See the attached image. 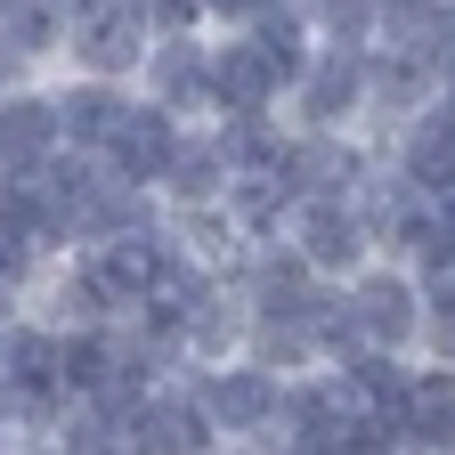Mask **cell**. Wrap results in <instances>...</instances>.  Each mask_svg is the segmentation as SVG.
I'll return each mask as SVG.
<instances>
[{
    "label": "cell",
    "mask_w": 455,
    "mask_h": 455,
    "mask_svg": "<svg viewBox=\"0 0 455 455\" xmlns=\"http://www.w3.org/2000/svg\"><path fill=\"white\" fill-rule=\"evenodd\" d=\"M155 17L139 9V0H98V9L74 17L66 33V74H106V82H139L147 49H155Z\"/></svg>",
    "instance_id": "7"
},
{
    "label": "cell",
    "mask_w": 455,
    "mask_h": 455,
    "mask_svg": "<svg viewBox=\"0 0 455 455\" xmlns=\"http://www.w3.org/2000/svg\"><path fill=\"white\" fill-rule=\"evenodd\" d=\"M301 9H309L317 41H350V49L382 41V0H301Z\"/></svg>",
    "instance_id": "19"
},
{
    "label": "cell",
    "mask_w": 455,
    "mask_h": 455,
    "mask_svg": "<svg viewBox=\"0 0 455 455\" xmlns=\"http://www.w3.org/2000/svg\"><path fill=\"white\" fill-rule=\"evenodd\" d=\"M293 196H301V188H293V171L276 163V171H236L220 204L236 212V228L260 244V236H284V220H293Z\"/></svg>",
    "instance_id": "18"
},
{
    "label": "cell",
    "mask_w": 455,
    "mask_h": 455,
    "mask_svg": "<svg viewBox=\"0 0 455 455\" xmlns=\"http://www.w3.org/2000/svg\"><path fill=\"white\" fill-rule=\"evenodd\" d=\"M0 333H9V317H0Z\"/></svg>",
    "instance_id": "24"
},
{
    "label": "cell",
    "mask_w": 455,
    "mask_h": 455,
    "mask_svg": "<svg viewBox=\"0 0 455 455\" xmlns=\"http://www.w3.org/2000/svg\"><path fill=\"white\" fill-rule=\"evenodd\" d=\"M398 455H455V366L415 358V382L398 398Z\"/></svg>",
    "instance_id": "14"
},
{
    "label": "cell",
    "mask_w": 455,
    "mask_h": 455,
    "mask_svg": "<svg viewBox=\"0 0 455 455\" xmlns=\"http://www.w3.org/2000/svg\"><path fill=\"white\" fill-rule=\"evenodd\" d=\"M139 98H155L163 114L204 123V114H212V25H171V33H155L147 66H139Z\"/></svg>",
    "instance_id": "9"
},
{
    "label": "cell",
    "mask_w": 455,
    "mask_h": 455,
    "mask_svg": "<svg viewBox=\"0 0 455 455\" xmlns=\"http://www.w3.org/2000/svg\"><path fill=\"white\" fill-rule=\"evenodd\" d=\"M423 358L455 366V276H431V309H423Z\"/></svg>",
    "instance_id": "20"
},
{
    "label": "cell",
    "mask_w": 455,
    "mask_h": 455,
    "mask_svg": "<svg viewBox=\"0 0 455 455\" xmlns=\"http://www.w3.org/2000/svg\"><path fill=\"white\" fill-rule=\"evenodd\" d=\"M25 74H33V66H17V57L0 49V90H9V82H25Z\"/></svg>",
    "instance_id": "22"
},
{
    "label": "cell",
    "mask_w": 455,
    "mask_h": 455,
    "mask_svg": "<svg viewBox=\"0 0 455 455\" xmlns=\"http://www.w3.org/2000/svg\"><path fill=\"white\" fill-rule=\"evenodd\" d=\"M366 57L374 49H350V41H317L309 66L284 90V114L301 131H366Z\"/></svg>",
    "instance_id": "4"
},
{
    "label": "cell",
    "mask_w": 455,
    "mask_h": 455,
    "mask_svg": "<svg viewBox=\"0 0 455 455\" xmlns=\"http://www.w3.org/2000/svg\"><path fill=\"white\" fill-rule=\"evenodd\" d=\"M66 33H74V9L66 0H0V49L33 74H57L66 66Z\"/></svg>",
    "instance_id": "16"
},
{
    "label": "cell",
    "mask_w": 455,
    "mask_h": 455,
    "mask_svg": "<svg viewBox=\"0 0 455 455\" xmlns=\"http://www.w3.org/2000/svg\"><path fill=\"white\" fill-rule=\"evenodd\" d=\"M341 293H350L358 333L374 341V350H407V358H423V309H431V276H423V268L374 252L350 284H341Z\"/></svg>",
    "instance_id": "2"
},
{
    "label": "cell",
    "mask_w": 455,
    "mask_h": 455,
    "mask_svg": "<svg viewBox=\"0 0 455 455\" xmlns=\"http://www.w3.org/2000/svg\"><path fill=\"white\" fill-rule=\"evenodd\" d=\"M0 455H17V439H9V423H0Z\"/></svg>",
    "instance_id": "23"
},
{
    "label": "cell",
    "mask_w": 455,
    "mask_h": 455,
    "mask_svg": "<svg viewBox=\"0 0 455 455\" xmlns=\"http://www.w3.org/2000/svg\"><path fill=\"white\" fill-rule=\"evenodd\" d=\"M228 180H236V163H228L212 114H204V123H188L180 155H171V171H163V204H171V212H180V204H220Z\"/></svg>",
    "instance_id": "17"
},
{
    "label": "cell",
    "mask_w": 455,
    "mask_h": 455,
    "mask_svg": "<svg viewBox=\"0 0 455 455\" xmlns=\"http://www.w3.org/2000/svg\"><path fill=\"white\" fill-rule=\"evenodd\" d=\"M180 139H188V114H163L155 98H131L123 131L106 139V163H114V180L163 196V171H171V155H180Z\"/></svg>",
    "instance_id": "13"
},
{
    "label": "cell",
    "mask_w": 455,
    "mask_h": 455,
    "mask_svg": "<svg viewBox=\"0 0 455 455\" xmlns=\"http://www.w3.org/2000/svg\"><path fill=\"white\" fill-rule=\"evenodd\" d=\"M284 90H293V74L252 25L212 33V114H276Z\"/></svg>",
    "instance_id": "8"
},
{
    "label": "cell",
    "mask_w": 455,
    "mask_h": 455,
    "mask_svg": "<svg viewBox=\"0 0 455 455\" xmlns=\"http://www.w3.org/2000/svg\"><path fill=\"white\" fill-rule=\"evenodd\" d=\"M66 155V106H57V74H25L0 90V180H41Z\"/></svg>",
    "instance_id": "5"
},
{
    "label": "cell",
    "mask_w": 455,
    "mask_h": 455,
    "mask_svg": "<svg viewBox=\"0 0 455 455\" xmlns=\"http://www.w3.org/2000/svg\"><path fill=\"white\" fill-rule=\"evenodd\" d=\"M204 415L220 423V447H268L276 439V415H284V366H268L260 350H236V358H212V366H188Z\"/></svg>",
    "instance_id": "1"
},
{
    "label": "cell",
    "mask_w": 455,
    "mask_h": 455,
    "mask_svg": "<svg viewBox=\"0 0 455 455\" xmlns=\"http://www.w3.org/2000/svg\"><path fill=\"white\" fill-rule=\"evenodd\" d=\"M260 9H268V0H204V25H212V33H236V25H252Z\"/></svg>",
    "instance_id": "21"
},
{
    "label": "cell",
    "mask_w": 455,
    "mask_h": 455,
    "mask_svg": "<svg viewBox=\"0 0 455 455\" xmlns=\"http://www.w3.org/2000/svg\"><path fill=\"white\" fill-rule=\"evenodd\" d=\"M439 90H447V74L431 66L423 49H407V41H374V57H366V131L390 139V131L407 123V114H423Z\"/></svg>",
    "instance_id": "11"
},
{
    "label": "cell",
    "mask_w": 455,
    "mask_h": 455,
    "mask_svg": "<svg viewBox=\"0 0 455 455\" xmlns=\"http://www.w3.org/2000/svg\"><path fill=\"white\" fill-rule=\"evenodd\" d=\"M284 244H293L317 276L350 284V276L374 260V220H366V196H293Z\"/></svg>",
    "instance_id": "3"
},
{
    "label": "cell",
    "mask_w": 455,
    "mask_h": 455,
    "mask_svg": "<svg viewBox=\"0 0 455 455\" xmlns=\"http://www.w3.org/2000/svg\"><path fill=\"white\" fill-rule=\"evenodd\" d=\"M350 407H358V390H350L341 366H293L284 374V415H276L268 447H284V455H341Z\"/></svg>",
    "instance_id": "6"
},
{
    "label": "cell",
    "mask_w": 455,
    "mask_h": 455,
    "mask_svg": "<svg viewBox=\"0 0 455 455\" xmlns=\"http://www.w3.org/2000/svg\"><path fill=\"white\" fill-rule=\"evenodd\" d=\"M212 447H220V423L204 415L188 366L163 374L139 407H131V455H212Z\"/></svg>",
    "instance_id": "10"
},
{
    "label": "cell",
    "mask_w": 455,
    "mask_h": 455,
    "mask_svg": "<svg viewBox=\"0 0 455 455\" xmlns=\"http://www.w3.org/2000/svg\"><path fill=\"white\" fill-rule=\"evenodd\" d=\"M382 163L407 188H423V196H455V98L439 90L423 114H407V123L382 139Z\"/></svg>",
    "instance_id": "12"
},
{
    "label": "cell",
    "mask_w": 455,
    "mask_h": 455,
    "mask_svg": "<svg viewBox=\"0 0 455 455\" xmlns=\"http://www.w3.org/2000/svg\"><path fill=\"white\" fill-rule=\"evenodd\" d=\"M139 82H106V74H66L57 66V106H66V147L82 155H106V139L123 131Z\"/></svg>",
    "instance_id": "15"
}]
</instances>
